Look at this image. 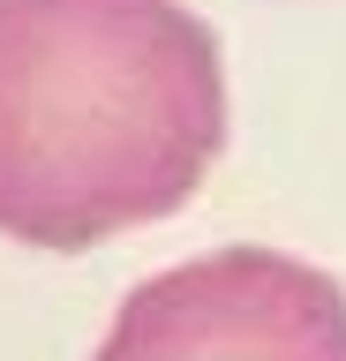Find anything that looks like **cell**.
Here are the masks:
<instances>
[{
    "mask_svg": "<svg viewBox=\"0 0 346 361\" xmlns=\"http://www.w3.org/2000/svg\"><path fill=\"white\" fill-rule=\"evenodd\" d=\"M98 361H346V293L278 248H218L143 279Z\"/></svg>",
    "mask_w": 346,
    "mask_h": 361,
    "instance_id": "obj_2",
    "label": "cell"
},
{
    "mask_svg": "<svg viewBox=\"0 0 346 361\" xmlns=\"http://www.w3.org/2000/svg\"><path fill=\"white\" fill-rule=\"evenodd\" d=\"M226 143L218 38L181 0H0V233L91 248L196 196Z\"/></svg>",
    "mask_w": 346,
    "mask_h": 361,
    "instance_id": "obj_1",
    "label": "cell"
}]
</instances>
